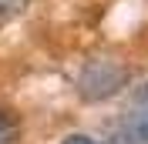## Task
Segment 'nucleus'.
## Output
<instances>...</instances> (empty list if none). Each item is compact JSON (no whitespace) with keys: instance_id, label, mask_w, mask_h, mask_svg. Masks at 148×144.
Instances as JSON below:
<instances>
[{"instance_id":"1","label":"nucleus","mask_w":148,"mask_h":144,"mask_svg":"<svg viewBox=\"0 0 148 144\" xmlns=\"http://www.w3.org/2000/svg\"><path fill=\"white\" fill-rule=\"evenodd\" d=\"M128 77L131 74L121 60L98 57V60H88L81 67V74H77V94L84 101H108L128 84Z\"/></svg>"},{"instance_id":"2","label":"nucleus","mask_w":148,"mask_h":144,"mask_svg":"<svg viewBox=\"0 0 148 144\" xmlns=\"http://www.w3.org/2000/svg\"><path fill=\"white\" fill-rule=\"evenodd\" d=\"M128 127L131 134L148 141V87H141L135 94V104H131V114H128Z\"/></svg>"},{"instance_id":"3","label":"nucleus","mask_w":148,"mask_h":144,"mask_svg":"<svg viewBox=\"0 0 148 144\" xmlns=\"http://www.w3.org/2000/svg\"><path fill=\"white\" fill-rule=\"evenodd\" d=\"M20 137V124H17V117L10 114V111L0 107V144H17Z\"/></svg>"},{"instance_id":"4","label":"nucleus","mask_w":148,"mask_h":144,"mask_svg":"<svg viewBox=\"0 0 148 144\" xmlns=\"http://www.w3.org/2000/svg\"><path fill=\"white\" fill-rule=\"evenodd\" d=\"M24 7H27V0H0V27L10 24V20L17 17Z\"/></svg>"},{"instance_id":"5","label":"nucleus","mask_w":148,"mask_h":144,"mask_svg":"<svg viewBox=\"0 0 148 144\" xmlns=\"http://www.w3.org/2000/svg\"><path fill=\"white\" fill-rule=\"evenodd\" d=\"M61 144H104V141H98V137H91V134H67Z\"/></svg>"}]
</instances>
